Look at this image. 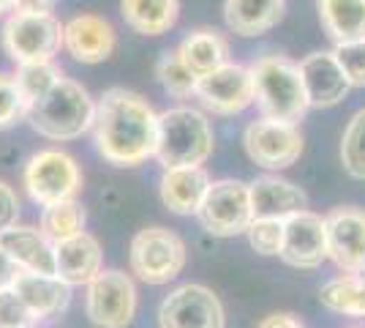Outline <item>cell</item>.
<instances>
[{
	"label": "cell",
	"mask_w": 365,
	"mask_h": 328,
	"mask_svg": "<svg viewBox=\"0 0 365 328\" xmlns=\"http://www.w3.org/2000/svg\"><path fill=\"white\" fill-rule=\"evenodd\" d=\"M341 164L351 178L365 181V107L349 118L341 137Z\"/></svg>",
	"instance_id": "29"
},
{
	"label": "cell",
	"mask_w": 365,
	"mask_h": 328,
	"mask_svg": "<svg viewBox=\"0 0 365 328\" xmlns=\"http://www.w3.org/2000/svg\"><path fill=\"white\" fill-rule=\"evenodd\" d=\"M61 69H55V63H38V66H16V85L25 96L28 107L33 101H38L44 94L55 88V82L61 79Z\"/></svg>",
	"instance_id": "30"
},
{
	"label": "cell",
	"mask_w": 365,
	"mask_h": 328,
	"mask_svg": "<svg viewBox=\"0 0 365 328\" xmlns=\"http://www.w3.org/2000/svg\"><path fill=\"white\" fill-rule=\"evenodd\" d=\"M333 52L351 88H365V39L346 41V44H335Z\"/></svg>",
	"instance_id": "33"
},
{
	"label": "cell",
	"mask_w": 365,
	"mask_h": 328,
	"mask_svg": "<svg viewBox=\"0 0 365 328\" xmlns=\"http://www.w3.org/2000/svg\"><path fill=\"white\" fill-rule=\"evenodd\" d=\"M139 309L137 284L118 268H104L88 284L85 312L98 328H128Z\"/></svg>",
	"instance_id": "9"
},
{
	"label": "cell",
	"mask_w": 365,
	"mask_h": 328,
	"mask_svg": "<svg viewBox=\"0 0 365 328\" xmlns=\"http://www.w3.org/2000/svg\"><path fill=\"white\" fill-rule=\"evenodd\" d=\"M58 0H14V11L19 14H52Z\"/></svg>",
	"instance_id": "36"
},
{
	"label": "cell",
	"mask_w": 365,
	"mask_h": 328,
	"mask_svg": "<svg viewBox=\"0 0 365 328\" xmlns=\"http://www.w3.org/2000/svg\"><path fill=\"white\" fill-rule=\"evenodd\" d=\"M155 77L161 82V88L175 99H188L197 94V74L182 63L178 49H167L158 63H155Z\"/></svg>",
	"instance_id": "28"
},
{
	"label": "cell",
	"mask_w": 365,
	"mask_h": 328,
	"mask_svg": "<svg viewBox=\"0 0 365 328\" xmlns=\"http://www.w3.org/2000/svg\"><path fill=\"white\" fill-rule=\"evenodd\" d=\"M0 247L14 260L19 271L55 274V244L38 227L14 224L0 233Z\"/></svg>",
	"instance_id": "20"
},
{
	"label": "cell",
	"mask_w": 365,
	"mask_h": 328,
	"mask_svg": "<svg viewBox=\"0 0 365 328\" xmlns=\"http://www.w3.org/2000/svg\"><path fill=\"white\" fill-rule=\"evenodd\" d=\"M202 107L215 115H237L254 104V79L251 69L229 61L210 74L197 79V94Z\"/></svg>",
	"instance_id": "12"
},
{
	"label": "cell",
	"mask_w": 365,
	"mask_h": 328,
	"mask_svg": "<svg viewBox=\"0 0 365 328\" xmlns=\"http://www.w3.org/2000/svg\"><path fill=\"white\" fill-rule=\"evenodd\" d=\"M292 268H319L327 260V227L324 217L314 211H300L284 219V244L278 254Z\"/></svg>",
	"instance_id": "14"
},
{
	"label": "cell",
	"mask_w": 365,
	"mask_h": 328,
	"mask_svg": "<svg viewBox=\"0 0 365 328\" xmlns=\"http://www.w3.org/2000/svg\"><path fill=\"white\" fill-rule=\"evenodd\" d=\"M327 227V260L338 271L354 274L365 268V208L341 205L324 214Z\"/></svg>",
	"instance_id": "13"
},
{
	"label": "cell",
	"mask_w": 365,
	"mask_h": 328,
	"mask_svg": "<svg viewBox=\"0 0 365 328\" xmlns=\"http://www.w3.org/2000/svg\"><path fill=\"white\" fill-rule=\"evenodd\" d=\"M118 47L112 22L98 14H76L63 25V49L76 63H104Z\"/></svg>",
	"instance_id": "15"
},
{
	"label": "cell",
	"mask_w": 365,
	"mask_h": 328,
	"mask_svg": "<svg viewBox=\"0 0 365 328\" xmlns=\"http://www.w3.org/2000/svg\"><path fill=\"white\" fill-rule=\"evenodd\" d=\"M251 192V208L254 219H289L308 208V194L297 184L278 175H262L254 184H248Z\"/></svg>",
	"instance_id": "19"
},
{
	"label": "cell",
	"mask_w": 365,
	"mask_h": 328,
	"mask_svg": "<svg viewBox=\"0 0 365 328\" xmlns=\"http://www.w3.org/2000/svg\"><path fill=\"white\" fill-rule=\"evenodd\" d=\"M85 222L88 214L79 200H68L61 205H49L41 211L38 219V230L52 241V244H61L66 238H74V235L85 233Z\"/></svg>",
	"instance_id": "27"
},
{
	"label": "cell",
	"mask_w": 365,
	"mask_h": 328,
	"mask_svg": "<svg viewBox=\"0 0 365 328\" xmlns=\"http://www.w3.org/2000/svg\"><path fill=\"white\" fill-rule=\"evenodd\" d=\"M257 328H305L300 317H294L289 312H273L267 314Z\"/></svg>",
	"instance_id": "37"
},
{
	"label": "cell",
	"mask_w": 365,
	"mask_h": 328,
	"mask_svg": "<svg viewBox=\"0 0 365 328\" xmlns=\"http://www.w3.org/2000/svg\"><path fill=\"white\" fill-rule=\"evenodd\" d=\"M36 317L14 293V287L0 290V328H33Z\"/></svg>",
	"instance_id": "34"
},
{
	"label": "cell",
	"mask_w": 365,
	"mask_h": 328,
	"mask_svg": "<svg viewBox=\"0 0 365 328\" xmlns=\"http://www.w3.org/2000/svg\"><path fill=\"white\" fill-rule=\"evenodd\" d=\"M31 129L52 142H68L91 131L96 124V101L76 79L61 77L55 88L28 107Z\"/></svg>",
	"instance_id": "2"
},
{
	"label": "cell",
	"mask_w": 365,
	"mask_h": 328,
	"mask_svg": "<svg viewBox=\"0 0 365 328\" xmlns=\"http://www.w3.org/2000/svg\"><path fill=\"white\" fill-rule=\"evenodd\" d=\"M227 312L210 287L188 282L169 293L158 307V328H224Z\"/></svg>",
	"instance_id": "10"
},
{
	"label": "cell",
	"mask_w": 365,
	"mask_h": 328,
	"mask_svg": "<svg viewBox=\"0 0 365 328\" xmlns=\"http://www.w3.org/2000/svg\"><path fill=\"white\" fill-rule=\"evenodd\" d=\"M178 55L197 77H205L229 63V41L213 28H199L178 44Z\"/></svg>",
	"instance_id": "23"
},
{
	"label": "cell",
	"mask_w": 365,
	"mask_h": 328,
	"mask_svg": "<svg viewBox=\"0 0 365 328\" xmlns=\"http://www.w3.org/2000/svg\"><path fill=\"white\" fill-rule=\"evenodd\" d=\"M210 184L213 181L205 172V167H175V170H164L158 194H161V203L167 205L172 214L197 217Z\"/></svg>",
	"instance_id": "21"
},
{
	"label": "cell",
	"mask_w": 365,
	"mask_h": 328,
	"mask_svg": "<svg viewBox=\"0 0 365 328\" xmlns=\"http://www.w3.org/2000/svg\"><path fill=\"white\" fill-rule=\"evenodd\" d=\"M319 301L330 312L365 323V268L327 279L319 287Z\"/></svg>",
	"instance_id": "25"
},
{
	"label": "cell",
	"mask_w": 365,
	"mask_h": 328,
	"mask_svg": "<svg viewBox=\"0 0 365 328\" xmlns=\"http://www.w3.org/2000/svg\"><path fill=\"white\" fill-rule=\"evenodd\" d=\"M243 145L248 159L264 170H287L303 156V134L297 124L259 118L245 126Z\"/></svg>",
	"instance_id": "11"
},
{
	"label": "cell",
	"mask_w": 365,
	"mask_h": 328,
	"mask_svg": "<svg viewBox=\"0 0 365 328\" xmlns=\"http://www.w3.org/2000/svg\"><path fill=\"white\" fill-rule=\"evenodd\" d=\"M96 151L112 167H139L155 159L158 112L128 88H109L96 101Z\"/></svg>",
	"instance_id": "1"
},
{
	"label": "cell",
	"mask_w": 365,
	"mask_h": 328,
	"mask_svg": "<svg viewBox=\"0 0 365 328\" xmlns=\"http://www.w3.org/2000/svg\"><path fill=\"white\" fill-rule=\"evenodd\" d=\"M16 274H19L16 263L6 254V249L0 247V290H3V287H11V282L16 279Z\"/></svg>",
	"instance_id": "38"
},
{
	"label": "cell",
	"mask_w": 365,
	"mask_h": 328,
	"mask_svg": "<svg viewBox=\"0 0 365 328\" xmlns=\"http://www.w3.org/2000/svg\"><path fill=\"white\" fill-rule=\"evenodd\" d=\"M104 271V252L98 238L85 233L55 244V277H61L71 287H88Z\"/></svg>",
	"instance_id": "17"
},
{
	"label": "cell",
	"mask_w": 365,
	"mask_h": 328,
	"mask_svg": "<svg viewBox=\"0 0 365 328\" xmlns=\"http://www.w3.org/2000/svg\"><path fill=\"white\" fill-rule=\"evenodd\" d=\"M215 131L205 112L194 107H172L158 115L155 159L164 170L202 167L213 156Z\"/></svg>",
	"instance_id": "4"
},
{
	"label": "cell",
	"mask_w": 365,
	"mask_h": 328,
	"mask_svg": "<svg viewBox=\"0 0 365 328\" xmlns=\"http://www.w3.org/2000/svg\"><path fill=\"white\" fill-rule=\"evenodd\" d=\"M324 33L335 44L365 39V0H317Z\"/></svg>",
	"instance_id": "26"
},
{
	"label": "cell",
	"mask_w": 365,
	"mask_h": 328,
	"mask_svg": "<svg viewBox=\"0 0 365 328\" xmlns=\"http://www.w3.org/2000/svg\"><path fill=\"white\" fill-rule=\"evenodd\" d=\"M287 11V0H227L224 19L227 28L237 36L254 39L273 31Z\"/></svg>",
	"instance_id": "22"
},
{
	"label": "cell",
	"mask_w": 365,
	"mask_h": 328,
	"mask_svg": "<svg viewBox=\"0 0 365 328\" xmlns=\"http://www.w3.org/2000/svg\"><path fill=\"white\" fill-rule=\"evenodd\" d=\"M63 47V22L55 14H14L3 22V49L16 66L52 63Z\"/></svg>",
	"instance_id": "6"
},
{
	"label": "cell",
	"mask_w": 365,
	"mask_h": 328,
	"mask_svg": "<svg viewBox=\"0 0 365 328\" xmlns=\"http://www.w3.org/2000/svg\"><path fill=\"white\" fill-rule=\"evenodd\" d=\"M120 14L139 36H164L178 25L180 0H120Z\"/></svg>",
	"instance_id": "24"
},
{
	"label": "cell",
	"mask_w": 365,
	"mask_h": 328,
	"mask_svg": "<svg viewBox=\"0 0 365 328\" xmlns=\"http://www.w3.org/2000/svg\"><path fill=\"white\" fill-rule=\"evenodd\" d=\"M19 219V197L6 181H0V233L14 227Z\"/></svg>",
	"instance_id": "35"
},
{
	"label": "cell",
	"mask_w": 365,
	"mask_h": 328,
	"mask_svg": "<svg viewBox=\"0 0 365 328\" xmlns=\"http://www.w3.org/2000/svg\"><path fill=\"white\" fill-rule=\"evenodd\" d=\"M188 263L185 241L167 227H145L131 238L128 266L145 284H169L182 274Z\"/></svg>",
	"instance_id": "5"
},
{
	"label": "cell",
	"mask_w": 365,
	"mask_h": 328,
	"mask_svg": "<svg viewBox=\"0 0 365 328\" xmlns=\"http://www.w3.org/2000/svg\"><path fill=\"white\" fill-rule=\"evenodd\" d=\"M300 74H303L305 96L311 107H335L351 91L349 79L344 74L333 49L305 55L300 61Z\"/></svg>",
	"instance_id": "16"
},
{
	"label": "cell",
	"mask_w": 365,
	"mask_h": 328,
	"mask_svg": "<svg viewBox=\"0 0 365 328\" xmlns=\"http://www.w3.org/2000/svg\"><path fill=\"white\" fill-rule=\"evenodd\" d=\"M14 293L22 298V304L31 309V314L38 320H52L68 309L71 304V284H66L55 274H31L19 271L11 282Z\"/></svg>",
	"instance_id": "18"
},
{
	"label": "cell",
	"mask_w": 365,
	"mask_h": 328,
	"mask_svg": "<svg viewBox=\"0 0 365 328\" xmlns=\"http://www.w3.org/2000/svg\"><path fill=\"white\" fill-rule=\"evenodd\" d=\"M251 249L264 257H278L284 244V222L281 219H254L245 230Z\"/></svg>",
	"instance_id": "31"
},
{
	"label": "cell",
	"mask_w": 365,
	"mask_h": 328,
	"mask_svg": "<svg viewBox=\"0 0 365 328\" xmlns=\"http://www.w3.org/2000/svg\"><path fill=\"white\" fill-rule=\"evenodd\" d=\"M248 69L254 79V104L259 107L262 118L300 124L311 109L300 63L289 61L287 55H262Z\"/></svg>",
	"instance_id": "3"
},
{
	"label": "cell",
	"mask_w": 365,
	"mask_h": 328,
	"mask_svg": "<svg viewBox=\"0 0 365 328\" xmlns=\"http://www.w3.org/2000/svg\"><path fill=\"white\" fill-rule=\"evenodd\" d=\"M28 118V101L11 74L0 71V129H11Z\"/></svg>",
	"instance_id": "32"
},
{
	"label": "cell",
	"mask_w": 365,
	"mask_h": 328,
	"mask_svg": "<svg viewBox=\"0 0 365 328\" xmlns=\"http://www.w3.org/2000/svg\"><path fill=\"white\" fill-rule=\"evenodd\" d=\"M9 11L14 14V0H0V16L9 14Z\"/></svg>",
	"instance_id": "39"
},
{
	"label": "cell",
	"mask_w": 365,
	"mask_h": 328,
	"mask_svg": "<svg viewBox=\"0 0 365 328\" xmlns=\"http://www.w3.org/2000/svg\"><path fill=\"white\" fill-rule=\"evenodd\" d=\"M31 200L41 208L76 200L82 192V170L71 154L61 148H44L33 154L22 172Z\"/></svg>",
	"instance_id": "7"
},
{
	"label": "cell",
	"mask_w": 365,
	"mask_h": 328,
	"mask_svg": "<svg viewBox=\"0 0 365 328\" xmlns=\"http://www.w3.org/2000/svg\"><path fill=\"white\" fill-rule=\"evenodd\" d=\"M197 219L205 233L215 238H235L245 235V230L254 222V208H251V192L248 184L235 181V178H221L213 181L205 200L199 205Z\"/></svg>",
	"instance_id": "8"
},
{
	"label": "cell",
	"mask_w": 365,
	"mask_h": 328,
	"mask_svg": "<svg viewBox=\"0 0 365 328\" xmlns=\"http://www.w3.org/2000/svg\"><path fill=\"white\" fill-rule=\"evenodd\" d=\"M349 328H365V326H349Z\"/></svg>",
	"instance_id": "40"
}]
</instances>
